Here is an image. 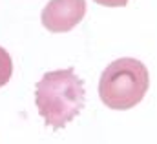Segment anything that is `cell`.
<instances>
[{
	"label": "cell",
	"mask_w": 157,
	"mask_h": 144,
	"mask_svg": "<svg viewBox=\"0 0 157 144\" xmlns=\"http://www.w3.org/2000/svg\"><path fill=\"white\" fill-rule=\"evenodd\" d=\"M150 88L148 68L132 57L113 60L101 75L99 97L110 109H132L137 106Z\"/></svg>",
	"instance_id": "2"
},
{
	"label": "cell",
	"mask_w": 157,
	"mask_h": 144,
	"mask_svg": "<svg viewBox=\"0 0 157 144\" xmlns=\"http://www.w3.org/2000/svg\"><path fill=\"white\" fill-rule=\"evenodd\" d=\"M101 6H106V7H124L130 0H93Z\"/></svg>",
	"instance_id": "5"
},
{
	"label": "cell",
	"mask_w": 157,
	"mask_h": 144,
	"mask_svg": "<svg viewBox=\"0 0 157 144\" xmlns=\"http://www.w3.org/2000/svg\"><path fill=\"white\" fill-rule=\"evenodd\" d=\"M11 75H13V60L9 53L0 46V88L9 82Z\"/></svg>",
	"instance_id": "4"
},
{
	"label": "cell",
	"mask_w": 157,
	"mask_h": 144,
	"mask_svg": "<svg viewBox=\"0 0 157 144\" xmlns=\"http://www.w3.org/2000/svg\"><path fill=\"white\" fill-rule=\"evenodd\" d=\"M35 104L44 122L53 130H60L86 104L84 82L71 68L46 73L35 86Z\"/></svg>",
	"instance_id": "1"
},
{
	"label": "cell",
	"mask_w": 157,
	"mask_h": 144,
	"mask_svg": "<svg viewBox=\"0 0 157 144\" xmlns=\"http://www.w3.org/2000/svg\"><path fill=\"white\" fill-rule=\"evenodd\" d=\"M86 17V0H49L42 9V26L51 33L71 31Z\"/></svg>",
	"instance_id": "3"
}]
</instances>
